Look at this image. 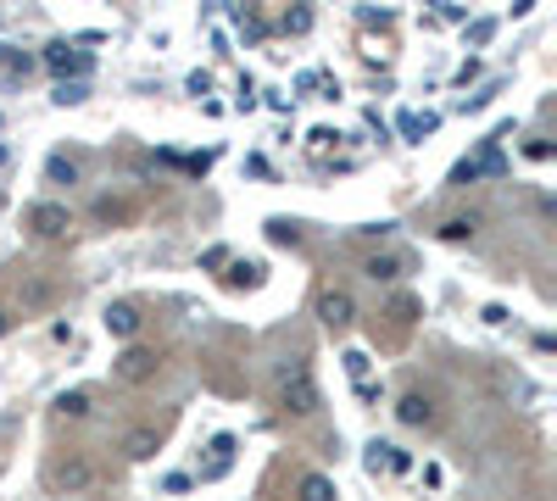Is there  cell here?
<instances>
[{
  "label": "cell",
  "mask_w": 557,
  "mask_h": 501,
  "mask_svg": "<svg viewBox=\"0 0 557 501\" xmlns=\"http://www.w3.org/2000/svg\"><path fill=\"white\" fill-rule=\"evenodd\" d=\"M156 373H162V351H156V346H139V340H129V346H123L117 357H112V379H117V385H129V390L151 385Z\"/></svg>",
  "instance_id": "1"
},
{
  "label": "cell",
  "mask_w": 557,
  "mask_h": 501,
  "mask_svg": "<svg viewBox=\"0 0 557 501\" xmlns=\"http://www.w3.org/2000/svg\"><path fill=\"white\" fill-rule=\"evenodd\" d=\"M323 407V395H318V379L306 373L301 362L296 368H284V379H279V412H290V418H313Z\"/></svg>",
  "instance_id": "2"
},
{
  "label": "cell",
  "mask_w": 557,
  "mask_h": 501,
  "mask_svg": "<svg viewBox=\"0 0 557 501\" xmlns=\"http://www.w3.org/2000/svg\"><path fill=\"white\" fill-rule=\"evenodd\" d=\"M51 485H56L61 496H90V490L100 485V468L90 463L84 451H68V457H61V463L51 468Z\"/></svg>",
  "instance_id": "3"
},
{
  "label": "cell",
  "mask_w": 557,
  "mask_h": 501,
  "mask_svg": "<svg viewBox=\"0 0 557 501\" xmlns=\"http://www.w3.org/2000/svg\"><path fill=\"white\" fill-rule=\"evenodd\" d=\"M23 228L34 240H61L73 228V212H68V201H28V212H23Z\"/></svg>",
  "instance_id": "4"
},
{
  "label": "cell",
  "mask_w": 557,
  "mask_h": 501,
  "mask_svg": "<svg viewBox=\"0 0 557 501\" xmlns=\"http://www.w3.org/2000/svg\"><path fill=\"white\" fill-rule=\"evenodd\" d=\"M480 173H507L502 139H485V145H480V151H473V156H463L458 167H451V184H458V190H463V184H473Z\"/></svg>",
  "instance_id": "5"
},
{
  "label": "cell",
  "mask_w": 557,
  "mask_h": 501,
  "mask_svg": "<svg viewBox=\"0 0 557 501\" xmlns=\"http://www.w3.org/2000/svg\"><path fill=\"white\" fill-rule=\"evenodd\" d=\"M318 323L329 329V334H346L357 323V301H352V290H318Z\"/></svg>",
  "instance_id": "6"
},
{
  "label": "cell",
  "mask_w": 557,
  "mask_h": 501,
  "mask_svg": "<svg viewBox=\"0 0 557 501\" xmlns=\"http://www.w3.org/2000/svg\"><path fill=\"white\" fill-rule=\"evenodd\" d=\"M45 61L51 73H61V84H84V73H90V51H73L68 39H56V45H45Z\"/></svg>",
  "instance_id": "7"
},
{
  "label": "cell",
  "mask_w": 557,
  "mask_h": 501,
  "mask_svg": "<svg viewBox=\"0 0 557 501\" xmlns=\"http://www.w3.org/2000/svg\"><path fill=\"white\" fill-rule=\"evenodd\" d=\"M396 424H402V429H435L441 412H435V402H429L424 390H407L402 402H396Z\"/></svg>",
  "instance_id": "8"
},
{
  "label": "cell",
  "mask_w": 557,
  "mask_h": 501,
  "mask_svg": "<svg viewBox=\"0 0 557 501\" xmlns=\"http://www.w3.org/2000/svg\"><path fill=\"white\" fill-rule=\"evenodd\" d=\"M100 323H107V334H112V340H123V346H129L134 334H139V323H146V312H139V301H112L107 312H100Z\"/></svg>",
  "instance_id": "9"
},
{
  "label": "cell",
  "mask_w": 557,
  "mask_h": 501,
  "mask_svg": "<svg viewBox=\"0 0 557 501\" xmlns=\"http://www.w3.org/2000/svg\"><path fill=\"white\" fill-rule=\"evenodd\" d=\"M56 279L51 274H23V279H17V306H23V312H45L51 301H56Z\"/></svg>",
  "instance_id": "10"
},
{
  "label": "cell",
  "mask_w": 557,
  "mask_h": 501,
  "mask_svg": "<svg viewBox=\"0 0 557 501\" xmlns=\"http://www.w3.org/2000/svg\"><path fill=\"white\" fill-rule=\"evenodd\" d=\"M362 468L374 473V479H379V473H407L412 457H407L396 441H374V446H368V457H362Z\"/></svg>",
  "instance_id": "11"
},
{
  "label": "cell",
  "mask_w": 557,
  "mask_h": 501,
  "mask_svg": "<svg viewBox=\"0 0 557 501\" xmlns=\"http://www.w3.org/2000/svg\"><path fill=\"white\" fill-rule=\"evenodd\" d=\"M156 451H162V429L139 424V429H129V434H123V457H129V463H151Z\"/></svg>",
  "instance_id": "12"
},
{
  "label": "cell",
  "mask_w": 557,
  "mask_h": 501,
  "mask_svg": "<svg viewBox=\"0 0 557 501\" xmlns=\"http://www.w3.org/2000/svg\"><path fill=\"white\" fill-rule=\"evenodd\" d=\"M473 235H480V212H451L435 223V240H446V245H468Z\"/></svg>",
  "instance_id": "13"
},
{
  "label": "cell",
  "mask_w": 557,
  "mask_h": 501,
  "mask_svg": "<svg viewBox=\"0 0 557 501\" xmlns=\"http://www.w3.org/2000/svg\"><path fill=\"white\" fill-rule=\"evenodd\" d=\"M296 501H340V490H335V479H329V473H301L296 479Z\"/></svg>",
  "instance_id": "14"
},
{
  "label": "cell",
  "mask_w": 557,
  "mask_h": 501,
  "mask_svg": "<svg viewBox=\"0 0 557 501\" xmlns=\"http://www.w3.org/2000/svg\"><path fill=\"white\" fill-rule=\"evenodd\" d=\"M362 274L374 279V284H396V279H402V257H390V250H374V257L362 262Z\"/></svg>",
  "instance_id": "15"
},
{
  "label": "cell",
  "mask_w": 557,
  "mask_h": 501,
  "mask_svg": "<svg viewBox=\"0 0 557 501\" xmlns=\"http://www.w3.org/2000/svg\"><path fill=\"white\" fill-rule=\"evenodd\" d=\"M229 463H235V434H218V441H212V463L201 468V479H223Z\"/></svg>",
  "instance_id": "16"
},
{
  "label": "cell",
  "mask_w": 557,
  "mask_h": 501,
  "mask_svg": "<svg viewBox=\"0 0 557 501\" xmlns=\"http://www.w3.org/2000/svg\"><path fill=\"white\" fill-rule=\"evenodd\" d=\"M229 274H223V284L229 290H257L262 284V262H223Z\"/></svg>",
  "instance_id": "17"
},
{
  "label": "cell",
  "mask_w": 557,
  "mask_h": 501,
  "mask_svg": "<svg viewBox=\"0 0 557 501\" xmlns=\"http://www.w3.org/2000/svg\"><path fill=\"white\" fill-rule=\"evenodd\" d=\"M134 212H139V206L134 201H117V195H100L95 201V223H129Z\"/></svg>",
  "instance_id": "18"
},
{
  "label": "cell",
  "mask_w": 557,
  "mask_h": 501,
  "mask_svg": "<svg viewBox=\"0 0 557 501\" xmlns=\"http://www.w3.org/2000/svg\"><path fill=\"white\" fill-rule=\"evenodd\" d=\"M435 129H441L435 112H402V134L407 139H424V134H435Z\"/></svg>",
  "instance_id": "19"
},
{
  "label": "cell",
  "mask_w": 557,
  "mask_h": 501,
  "mask_svg": "<svg viewBox=\"0 0 557 501\" xmlns=\"http://www.w3.org/2000/svg\"><path fill=\"white\" fill-rule=\"evenodd\" d=\"M90 407H95L90 390H61V395H56V412H61V418H90Z\"/></svg>",
  "instance_id": "20"
},
{
  "label": "cell",
  "mask_w": 557,
  "mask_h": 501,
  "mask_svg": "<svg viewBox=\"0 0 557 501\" xmlns=\"http://www.w3.org/2000/svg\"><path fill=\"white\" fill-rule=\"evenodd\" d=\"M56 107H84V100H90V84H56Z\"/></svg>",
  "instance_id": "21"
},
{
  "label": "cell",
  "mask_w": 557,
  "mask_h": 501,
  "mask_svg": "<svg viewBox=\"0 0 557 501\" xmlns=\"http://www.w3.org/2000/svg\"><path fill=\"white\" fill-rule=\"evenodd\" d=\"M45 173H51V184H78V162L51 156V162H45Z\"/></svg>",
  "instance_id": "22"
},
{
  "label": "cell",
  "mask_w": 557,
  "mask_h": 501,
  "mask_svg": "<svg viewBox=\"0 0 557 501\" xmlns=\"http://www.w3.org/2000/svg\"><path fill=\"white\" fill-rule=\"evenodd\" d=\"M306 28H313V12H306V6H296V12L279 17V34H306Z\"/></svg>",
  "instance_id": "23"
},
{
  "label": "cell",
  "mask_w": 557,
  "mask_h": 501,
  "mask_svg": "<svg viewBox=\"0 0 557 501\" xmlns=\"http://www.w3.org/2000/svg\"><path fill=\"white\" fill-rule=\"evenodd\" d=\"M267 240H274V245H301V228L284 223V218H274V223H267Z\"/></svg>",
  "instance_id": "24"
},
{
  "label": "cell",
  "mask_w": 557,
  "mask_h": 501,
  "mask_svg": "<svg viewBox=\"0 0 557 501\" xmlns=\"http://www.w3.org/2000/svg\"><path fill=\"white\" fill-rule=\"evenodd\" d=\"M390 318H396V323L407 329L412 318H418V301H412V296H396V301H390Z\"/></svg>",
  "instance_id": "25"
},
{
  "label": "cell",
  "mask_w": 557,
  "mask_h": 501,
  "mask_svg": "<svg viewBox=\"0 0 557 501\" xmlns=\"http://www.w3.org/2000/svg\"><path fill=\"white\" fill-rule=\"evenodd\" d=\"M235 17H240V34L245 39H262L267 34V17H257V12H235Z\"/></svg>",
  "instance_id": "26"
},
{
  "label": "cell",
  "mask_w": 557,
  "mask_h": 501,
  "mask_svg": "<svg viewBox=\"0 0 557 501\" xmlns=\"http://www.w3.org/2000/svg\"><path fill=\"white\" fill-rule=\"evenodd\" d=\"M490 34H497V17H480V23H468V45H490Z\"/></svg>",
  "instance_id": "27"
},
{
  "label": "cell",
  "mask_w": 557,
  "mask_h": 501,
  "mask_svg": "<svg viewBox=\"0 0 557 501\" xmlns=\"http://www.w3.org/2000/svg\"><path fill=\"white\" fill-rule=\"evenodd\" d=\"M524 156H529V162H552L557 145H552V139H524Z\"/></svg>",
  "instance_id": "28"
},
{
  "label": "cell",
  "mask_w": 557,
  "mask_h": 501,
  "mask_svg": "<svg viewBox=\"0 0 557 501\" xmlns=\"http://www.w3.org/2000/svg\"><path fill=\"white\" fill-rule=\"evenodd\" d=\"M335 139H340L335 129H313V134H306V145H313V156H323V151H329Z\"/></svg>",
  "instance_id": "29"
},
{
  "label": "cell",
  "mask_w": 557,
  "mask_h": 501,
  "mask_svg": "<svg viewBox=\"0 0 557 501\" xmlns=\"http://www.w3.org/2000/svg\"><path fill=\"white\" fill-rule=\"evenodd\" d=\"M0 68H12V73H28V68H34V56H17V51L6 45V51H0Z\"/></svg>",
  "instance_id": "30"
},
{
  "label": "cell",
  "mask_w": 557,
  "mask_h": 501,
  "mask_svg": "<svg viewBox=\"0 0 557 501\" xmlns=\"http://www.w3.org/2000/svg\"><path fill=\"white\" fill-rule=\"evenodd\" d=\"M223 262H229V250H223V245H212V250L201 257V267H206V274H212V267H223Z\"/></svg>",
  "instance_id": "31"
},
{
  "label": "cell",
  "mask_w": 557,
  "mask_h": 501,
  "mask_svg": "<svg viewBox=\"0 0 557 501\" xmlns=\"http://www.w3.org/2000/svg\"><path fill=\"white\" fill-rule=\"evenodd\" d=\"M441 17H446V23H463L468 6H458V0H441Z\"/></svg>",
  "instance_id": "32"
},
{
  "label": "cell",
  "mask_w": 557,
  "mask_h": 501,
  "mask_svg": "<svg viewBox=\"0 0 557 501\" xmlns=\"http://www.w3.org/2000/svg\"><path fill=\"white\" fill-rule=\"evenodd\" d=\"M346 368H352V379H362V373H368V357H362V351H346Z\"/></svg>",
  "instance_id": "33"
},
{
  "label": "cell",
  "mask_w": 557,
  "mask_h": 501,
  "mask_svg": "<svg viewBox=\"0 0 557 501\" xmlns=\"http://www.w3.org/2000/svg\"><path fill=\"white\" fill-rule=\"evenodd\" d=\"M12 329H17V312H12L6 301H0V340H6V334H12Z\"/></svg>",
  "instance_id": "34"
},
{
  "label": "cell",
  "mask_w": 557,
  "mask_h": 501,
  "mask_svg": "<svg viewBox=\"0 0 557 501\" xmlns=\"http://www.w3.org/2000/svg\"><path fill=\"white\" fill-rule=\"evenodd\" d=\"M480 318H485V323H490V329H497V323H507V306H497V301H490V306H485V312H480Z\"/></svg>",
  "instance_id": "35"
},
{
  "label": "cell",
  "mask_w": 557,
  "mask_h": 501,
  "mask_svg": "<svg viewBox=\"0 0 557 501\" xmlns=\"http://www.w3.org/2000/svg\"><path fill=\"white\" fill-rule=\"evenodd\" d=\"M162 490L179 496V490H190V479H184V473H168V479H162Z\"/></svg>",
  "instance_id": "36"
},
{
  "label": "cell",
  "mask_w": 557,
  "mask_h": 501,
  "mask_svg": "<svg viewBox=\"0 0 557 501\" xmlns=\"http://www.w3.org/2000/svg\"><path fill=\"white\" fill-rule=\"evenodd\" d=\"M0 156H6V151H0Z\"/></svg>",
  "instance_id": "37"
}]
</instances>
